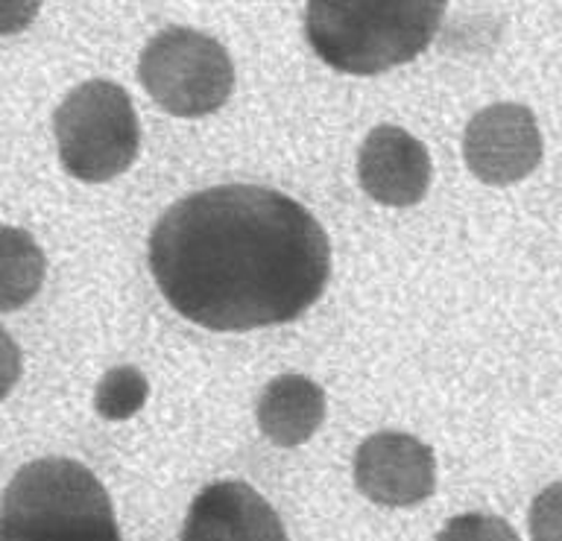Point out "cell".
<instances>
[{
  "label": "cell",
  "instance_id": "14",
  "mask_svg": "<svg viewBox=\"0 0 562 541\" xmlns=\"http://www.w3.org/2000/svg\"><path fill=\"white\" fill-rule=\"evenodd\" d=\"M530 541H562V483H553L533 498Z\"/></svg>",
  "mask_w": 562,
  "mask_h": 541
},
{
  "label": "cell",
  "instance_id": "3",
  "mask_svg": "<svg viewBox=\"0 0 562 541\" xmlns=\"http://www.w3.org/2000/svg\"><path fill=\"white\" fill-rule=\"evenodd\" d=\"M442 3H307L305 33L316 56L342 74H381L416 59L437 35Z\"/></svg>",
  "mask_w": 562,
  "mask_h": 541
},
{
  "label": "cell",
  "instance_id": "13",
  "mask_svg": "<svg viewBox=\"0 0 562 541\" xmlns=\"http://www.w3.org/2000/svg\"><path fill=\"white\" fill-rule=\"evenodd\" d=\"M437 541H518V536L504 518L469 512V516L451 518L439 530Z\"/></svg>",
  "mask_w": 562,
  "mask_h": 541
},
{
  "label": "cell",
  "instance_id": "5",
  "mask_svg": "<svg viewBox=\"0 0 562 541\" xmlns=\"http://www.w3.org/2000/svg\"><path fill=\"white\" fill-rule=\"evenodd\" d=\"M138 79L165 112L202 117L228 100L235 88V65L226 47L211 35L188 26H167L140 53Z\"/></svg>",
  "mask_w": 562,
  "mask_h": 541
},
{
  "label": "cell",
  "instance_id": "12",
  "mask_svg": "<svg viewBox=\"0 0 562 541\" xmlns=\"http://www.w3.org/2000/svg\"><path fill=\"white\" fill-rule=\"evenodd\" d=\"M149 384L147 377L140 375L135 367H117L109 369L94 393L97 413L109 421L132 419L135 413L147 404Z\"/></svg>",
  "mask_w": 562,
  "mask_h": 541
},
{
  "label": "cell",
  "instance_id": "10",
  "mask_svg": "<svg viewBox=\"0 0 562 541\" xmlns=\"http://www.w3.org/2000/svg\"><path fill=\"white\" fill-rule=\"evenodd\" d=\"M325 419L323 386L305 375H279L258 398V428L272 446L296 448L314 437Z\"/></svg>",
  "mask_w": 562,
  "mask_h": 541
},
{
  "label": "cell",
  "instance_id": "8",
  "mask_svg": "<svg viewBox=\"0 0 562 541\" xmlns=\"http://www.w3.org/2000/svg\"><path fill=\"white\" fill-rule=\"evenodd\" d=\"M358 179L360 188L381 205H416L430 188L428 149L398 126H375L358 153Z\"/></svg>",
  "mask_w": 562,
  "mask_h": 541
},
{
  "label": "cell",
  "instance_id": "2",
  "mask_svg": "<svg viewBox=\"0 0 562 541\" xmlns=\"http://www.w3.org/2000/svg\"><path fill=\"white\" fill-rule=\"evenodd\" d=\"M0 541H121L103 483L68 457L18 469L3 495Z\"/></svg>",
  "mask_w": 562,
  "mask_h": 541
},
{
  "label": "cell",
  "instance_id": "1",
  "mask_svg": "<svg viewBox=\"0 0 562 541\" xmlns=\"http://www.w3.org/2000/svg\"><path fill=\"white\" fill-rule=\"evenodd\" d=\"M149 270L188 323L252 331L290 323L323 296L331 246L314 214L288 193L217 184L158 217Z\"/></svg>",
  "mask_w": 562,
  "mask_h": 541
},
{
  "label": "cell",
  "instance_id": "7",
  "mask_svg": "<svg viewBox=\"0 0 562 541\" xmlns=\"http://www.w3.org/2000/svg\"><path fill=\"white\" fill-rule=\"evenodd\" d=\"M355 483L381 507H413L437 489V457L411 433L384 430L358 448Z\"/></svg>",
  "mask_w": 562,
  "mask_h": 541
},
{
  "label": "cell",
  "instance_id": "6",
  "mask_svg": "<svg viewBox=\"0 0 562 541\" xmlns=\"http://www.w3.org/2000/svg\"><path fill=\"white\" fill-rule=\"evenodd\" d=\"M465 165L481 182L513 184L542 161V132L521 103H495L469 121L463 140Z\"/></svg>",
  "mask_w": 562,
  "mask_h": 541
},
{
  "label": "cell",
  "instance_id": "9",
  "mask_svg": "<svg viewBox=\"0 0 562 541\" xmlns=\"http://www.w3.org/2000/svg\"><path fill=\"white\" fill-rule=\"evenodd\" d=\"M179 541H290L267 500L240 481H217L193 498Z\"/></svg>",
  "mask_w": 562,
  "mask_h": 541
},
{
  "label": "cell",
  "instance_id": "4",
  "mask_svg": "<svg viewBox=\"0 0 562 541\" xmlns=\"http://www.w3.org/2000/svg\"><path fill=\"white\" fill-rule=\"evenodd\" d=\"M59 161L79 182H109L130 170L140 132L130 94L109 79H88L53 117Z\"/></svg>",
  "mask_w": 562,
  "mask_h": 541
},
{
  "label": "cell",
  "instance_id": "11",
  "mask_svg": "<svg viewBox=\"0 0 562 541\" xmlns=\"http://www.w3.org/2000/svg\"><path fill=\"white\" fill-rule=\"evenodd\" d=\"M44 275V255L26 232L3 228V311H15L33 298Z\"/></svg>",
  "mask_w": 562,
  "mask_h": 541
}]
</instances>
